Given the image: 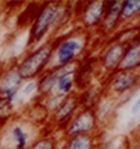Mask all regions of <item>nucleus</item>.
<instances>
[{
  "label": "nucleus",
  "instance_id": "2eb2a0df",
  "mask_svg": "<svg viewBox=\"0 0 140 149\" xmlns=\"http://www.w3.org/2000/svg\"><path fill=\"white\" fill-rule=\"evenodd\" d=\"M13 113V101L7 97H0V121L7 120Z\"/></svg>",
  "mask_w": 140,
  "mask_h": 149
},
{
  "label": "nucleus",
  "instance_id": "1a4fd4ad",
  "mask_svg": "<svg viewBox=\"0 0 140 149\" xmlns=\"http://www.w3.org/2000/svg\"><path fill=\"white\" fill-rule=\"evenodd\" d=\"M76 104H77V101H76V99H73V97L65 99L60 104H58L59 107L56 108V111H55V118H56L58 121L66 120L67 117L72 116V113H73L74 108H76Z\"/></svg>",
  "mask_w": 140,
  "mask_h": 149
},
{
  "label": "nucleus",
  "instance_id": "f257e3e1",
  "mask_svg": "<svg viewBox=\"0 0 140 149\" xmlns=\"http://www.w3.org/2000/svg\"><path fill=\"white\" fill-rule=\"evenodd\" d=\"M50 56H52V48L49 45L41 47L39 49L32 52L30 56H27L23 61V63L17 69V73L21 79H32L43 70V68L48 65Z\"/></svg>",
  "mask_w": 140,
  "mask_h": 149
},
{
  "label": "nucleus",
  "instance_id": "f3484780",
  "mask_svg": "<svg viewBox=\"0 0 140 149\" xmlns=\"http://www.w3.org/2000/svg\"><path fill=\"white\" fill-rule=\"evenodd\" d=\"M73 83H74L73 76H72V74H67V76H63V77H60V79H59L55 87H58L59 93H60V96H62L63 93L70 91L72 86H73Z\"/></svg>",
  "mask_w": 140,
  "mask_h": 149
},
{
  "label": "nucleus",
  "instance_id": "4468645a",
  "mask_svg": "<svg viewBox=\"0 0 140 149\" xmlns=\"http://www.w3.org/2000/svg\"><path fill=\"white\" fill-rule=\"evenodd\" d=\"M121 8H122V1H114L111 3L109 10H108L107 16H105V28H111L114 27L116 23L118 17L121 16Z\"/></svg>",
  "mask_w": 140,
  "mask_h": 149
},
{
  "label": "nucleus",
  "instance_id": "f03ea898",
  "mask_svg": "<svg viewBox=\"0 0 140 149\" xmlns=\"http://www.w3.org/2000/svg\"><path fill=\"white\" fill-rule=\"evenodd\" d=\"M59 13H60V6L56 4V3H49V4H46L45 7L42 8L41 11L38 13L37 18H35V23H34L28 44H32V42L41 40L43 37V34L49 30L50 25L56 21Z\"/></svg>",
  "mask_w": 140,
  "mask_h": 149
},
{
  "label": "nucleus",
  "instance_id": "a211bd4d",
  "mask_svg": "<svg viewBox=\"0 0 140 149\" xmlns=\"http://www.w3.org/2000/svg\"><path fill=\"white\" fill-rule=\"evenodd\" d=\"M31 149H55V141L50 138H43L37 143H34V146Z\"/></svg>",
  "mask_w": 140,
  "mask_h": 149
},
{
  "label": "nucleus",
  "instance_id": "6ab92c4d",
  "mask_svg": "<svg viewBox=\"0 0 140 149\" xmlns=\"http://www.w3.org/2000/svg\"><path fill=\"white\" fill-rule=\"evenodd\" d=\"M34 89H35V82H31V83H28V84H25L24 87L21 89V93L24 96H27V94H31L34 91Z\"/></svg>",
  "mask_w": 140,
  "mask_h": 149
},
{
  "label": "nucleus",
  "instance_id": "ddd939ff",
  "mask_svg": "<svg viewBox=\"0 0 140 149\" xmlns=\"http://www.w3.org/2000/svg\"><path fill=\"white\" fill-rule=\"evenodd\" d=\"M92 142L88 135H76L72 136V139L67 142L65 149H91Z\"/></svg>",
  "mask_w": 140,
  "mask_h": 149
},
{
  "label": "nucleus",
  "instance_id": "dca6fc26",
  "mask_svg": "<svg viewBox=\"0 0 140 149\" xmlns=\"http://www.w3.org/2000/svg\"><path fill=\"white\" fill-rule=\"evenodd\" d=\"M137 11H140V0H139V1L129 0V1H125V3H122V8H121V17H129V16H132L133 13H137Z\"/></svg>",
  "mask_w": 140,
  "mask_h": 149
},
{
  "label": "nucleus",
  "instance_id": "9b49d317",
  "mask_svg": "<svg viewBox=\"0 0 140 149\" xmlns=\"http://www.w3.org/2000/svg\"><path fill=\"white\" fill-rule=\"evenodd\" d=\"M122 55H123V48L121 45H114L105 54V56H104V65L107 68H114L116 63H119L122 61Z\"/></svg>",
  "mask_w": 140,
  "mask_h": 149
},
{
  "label": "nucleus",
  "instance_id": "423d86ee",
  "mask_svg": "<svg viewBox=\"0 0 140 149\" xmlns=\"http://www.w3.org/2000/svg\"><path fill=\"white\" fill-rule=\"evenodd\" d=\"M21 77L18 76L17 70H10L3 80L0 82V94L1 97H7L11 101H14L17 97V89L21 84Z\"/></svg>",
  "mask_w": 140,
  "mask_h": 149
},
{
  "label": "nucleus",
  "instance_id": "aec40b11",
  "mask_svg": "<svg viewBox=\"0 0 140 149\" xmlns=\"http://www.w3.org/2000/svg\"><path fill=\"white\" fill-rule=\"evenodd\" d=\"M137 111H140V99L134 103V106L132 108V113H137Z\"/></svg>",
  "mask_w": 140,
  "mask_h": 149
},
{
  "label": "nucleus",
  "instance_id": "9d476101",
  "mask_svg": "<svg viewBox=\"0 0 140 149\" xmlns=\"http://www.w3.org/2000/svg\"><path fill=\"white\" fill-rule=\"evenodd\" d=\"M140 63V44L139 45H133L132 48L126 51V54L123 55V59L121 61V68H133L137 66Z\"/></svg>",
  "mask_w": 140,
  "mask_h": 149
},
{
  "label": "nucleus",
  "instance_id": "20e7f679",
  "mask_svg": "<svg viewBox=\"0 0 140 149\" xmlns=\"http://www.w3.org/2000/svg\"><path fill=\"white\" fill-rule=\"evenodd\" d=\"M94 125H95L94 113L90 111V110H84L72 121V124H70L69 130H67V134L72 135V136L86 135L87 131H90V130L94 128Z\"/></svg>",
  "mask_w": 140,
  "mask_h": 149
},
{
  "label": "nucleus",
  "instance_id": "f8f14e48",
  "mask_svg": "<svg viewBox=\"0 0 140 149\" xmlns=\"http://www.w3.org/2000/svg\"><path fill=\"white\" fill-rule=\"evenodd\" d=\"M11 139L16 145V149H25L27 148V143H28V134L24 131L23 127H13L11 128Z\"/></svg>",
  "mask_w": 140,
  "mask_h": 149
},
{
  "label": "nucleus",
  "instance_id": "0eeeda50",
  "mask_svg": "<svg viewBox=\"0 0 140 149\" xmlns=\"http://www.w3.org/2000/svg\"><path fill=\"white\" fill-rule=\"evenodd\" d=\"M105 3L104 1H94V3H91L88 8H87V11L84 13V23L87 25H95L98 24L99 21H101V18L104 16V6Z\"/></svg>",
  "mask_w": 140,
  "mask_h": 149
},
{
  "label": "nucleus",
  "instance_id": "6e6552de",
  "mask_svg": "<svg viewBox=\"0 0 140 149\" xmlns=\"http://www.w3.org/2000/svg\"><path fill=\"white\" fill-rule=\"evenodd\" d=\"M137 80V74L134 72H123L121 73L115 80H114V84H112V89L118 93H123L128 89H130L133 84Z\"/></svg>",
  "mask_w": 140,
  "mask_h": 149
},
{
  "label": "nucleus",
  "instance_id": "39448f33",
  "mask_svg": "<svg viewBox=\"0 0 140 149\" xmlns=\"http://www.w3.org/2000/svg\"><path fill=\"white\" fill-rule=\"evenodd\" d=\"M74 70V63H69V65H65V66H59L58 69L52 70L49 74H46L41 82L38 83V89H39V93H48L49 90H52L60 77L63 76H67V74H72Z\"/></svg>",
  "mask_w": 140,
  "mask_h": 149
},
{
  "label": "nucleus",
  "instance_id": "7ed1b4c3",
  "mask_svg": "<svg viewBox=\"0 0 140 149\" xmlns=\"http://www.w3.org/2000/svg\"><path fill=\"white\" fill-rule=\"evenodd\" d=\"M81 48L83 45L80 40H76V38L65 40L58 47L56 55H55L58 65L59 66H65V65H69V63H73V59L81 51Z\"/></svg>",
  "mask_w": 140,
  "mask_h": 149
}]
</instances>
